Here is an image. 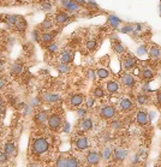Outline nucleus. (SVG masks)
<instances>
[{
    "label": "nucleus",
    "mask_w": 161,
    "mask_h": 167,
    "mask_svg": "<svg viewBox=\"0 0 161 167\" xmlns=\"http://www.w3.org/2000/svg\"><path fill=\"white\" fill-rule=\"evenodd\" d=\"M48 148H49V143L46 138H42V137L36 138V140H34L32 145V154L34 155H42L48 150Z\"/></svg>",
    "instance_id": "obj_1"
},
{
    "label": "nucleus",
    "mask_w": 161,
    "mask_h": 167,
    "mask_svg": "<svg viewBox=\"0 0 161 167\" xmlns=\"http://www.w3.org/2000/svg\"><path fill=\"white\" fill-rule=\"evenodd\" d=\"M100 115L102 119H106V120H109V119H113L116 117V108L114 106H111V105H106L101 108L100 111Z\"/></svg>",
    "instance_id": "obj_2"
},
{
    "label": "nucleus",
    "mask_w": 161,
    "mask_h": 167,
    "mask_svg": "<svg viewBox=\"0 0 161 167\" xmlns=\"http://www.w3.org/2000/svg\"><path fill=\"white\" fill-rule=\"evenodd\" d=\"M47 124H48V127L51 129V130H58L60 126H61V124H63V120H61V118L58 115V114H51V115H48V119H47Z\"/></svg>",
    "instance_id": "obj_3"
},
{
    "label": "nucleus",
    "mask_w": 161,
    "mask_h": 167,
    "mask_svg": "<svg viewBox=\"0 0 161 167\" xmlns=\"http://www.w3.org/2000/svg\"><path fill=\"white\" fill-rule=\"evenodd\" d=\"M100 159H101V155L99 153H96V152H89L87 154V162L90 166H96V165H99Z\"/></svg>",
    "instance_id": "obj_4"
},
{
    "label": "nucleus",
    "mask_w": 161,
    "mask_h": 167,
    "mask_svg": "<svg viewBox=\"0 0 161 167\" xmlns=\"http://www.w3.org/2000/svg\"><path fill=\"white\" fill-rule=\"evenodd\" d=\"M84 102V96L82 94H75L70 98V107L72 108H77L79 107L82 103Z\"/></svg>",
    "instance_id": "obj_5"
},
{
    "label": "nucleus",
    "mask_w": 161,
    "mask_h": 167,
    "mask_svg": "<svg viewBox=\"0 0 161 167\" xmlns=\"http://www.w3.org/2000/svg\"><path fill=\"white\" fill-rule=\"evenodd\" d=\"M119 107L120 110L124 112H129L133 110V102L130 100V99H121L119 102Z\"/></svg>",
    "instance_id": "obj_6"
},
{
    "label": "nucleus",
    "mask_w": 161,
    "mask_h": 167,
    "mask_svg": "<svg viewBox=\"0 0 161 167\" xmlns=\"http://www.w3.org/2000/svg\"><path fill=\"white\" fill-rule=\"evenodd\" d=\"M121 82H123V84L125 86V87H128V88H132L133 86H135V77L131 75V73H125V75H123V77H121Z\"/></svg>",
    "instance_id": "obj_7"
},
{
    "label": "nucleus",
    "mask_w": 161,
    "mask_h": 167,
    "mask_svg": "<svg viewBox=\"0 0 161 167\" xmlns=\"http://www.w3.org/2000/svg\"><path fill=\"white\" fill-rule=\"evenodd\" d=\"M123 66L125 67V70H131L136 66V59L132 56H128L124 58V61H123Z\"/></svg>",
    "instance_id": "obj_8"
},
{
    "label": "nucleus",
    "mask_w": 161,
    "mask_h": 167,
    "mask_svg": "<svg viewBox=\"0 0 161 167\" xmlns=\"http://www.w3.org/2000/svg\"><path fill=\"white\" fill-rule=\"evenodd\" d=\"M54 35H55V33H51V31H44V33H42L41 35H40V40L42 41L43 44H52L54 40Z\"/></svg>",
    "instance_id": "obj_9"
},
{
    "label": "nucleus",
    "mask_w": 161,
    "mask_h": 167,
    "mask_svg": "<svg viewBox=\"0 0 161 167\" xmlns=\"http://www.w3.org/2000/svg\"><path fill=\"white\" fill-rule=\"evenodd\" d=\"M79 126H81V129H82L83 131H90V130L94 127L93 119H90V118H84V119L81 122Z\"/></svg>",
    "instance_id": "obj_10"
},
{
    "label": "nucleus",
    "mask_w": 161,
    "mask_h": 167,
    "mask_svg": "<svg viewBox=\"0 0 161 167\" xmlns=\"http://www.w3.org/2000/svg\"><path fill=\"white\" fill-rule=\"evenodd\" d=\"M136 120H137V123H138L140 125H142V126L147 125V124H148V114H147L146 112L140 111L136 114Z\"/></svg>",
    "instance_id": "obj_11"
},
{
    "label": "nucleus",
    "mask_w": 161,
    "mask_h": 167,
    "mask_svg": "<svg viewBox=\"0 0 161 167\" xmlns=\"http://www.w3.org/2000/svg\"><path fill=\"white\" fill-rule=\"evenodd\" d=\"M76 147H77L78 150H86L87 148L89 147L87 137H79V138L76 141Z\"/></svg>",
    "instance_id": "obj_12"
},
{
    "label": "nucleus",
    "mask_w": 161,
    "mask_h": 167,
    "mask_svg": "<svg viewBox=\"0 0 161 167\" xmlns=\"http://www.w3.org/2000/svg\"><path fill=\"white\" fill-rule=\"evenodd\" d=\"M59 59H60V63L69 64V63L72 60V53H71L70 51H63L60 56H59Z\"/></svg>",
    "instance_id": "obj_13"
},
{
    "label": "nucleus",
    "mask_w": 161,
    "mask_h": 167,
    "mask_svg": "<svg viewBox=\"0 0 161 167\" xmlns=\"http://www.w3.org/2000/svg\"><path fill=\"white\" fill-rule=\"evenodd\" d=\"M54 21H55L57 24H64V23H66L69 21V16L65 12H59V13L55 15Z\"/></svg>",
    "instance_id": "obj_14"
},
{
    "label": "nucleus",
    "mask_w": 161,
    "mask_h": 167,
    "mask_svg": "<svg viewBox=\"0 0 161 167\" xmlns=\"http://www.w3.org/2000/svg\"><path fill=\"white\" fill-rule=\"evenodd\" d=\"M106 88L109 94H114V93H118L119 91V84L114 81H109L106 84Z\"/></svg>",
    "instance_id": "obj_15"
},
{
    "label": "nucleus",
    "mask_w": 161,
    "mask_h": 167,
    "mask_svg": "<svg viewBox=\"0 0 161 167\" xmlns=\"http://www.w3.org/2000/svg\"><path fill=\"white\" fill-rule=\"evenodd\" d=\"M5 153L9 156H15L16 155V145L13 142H7L5 144Z\"/></svg>",
    "instance_id": "obj_16"
},
{
    "label": "nucleus",
    "mask_w": 161,
    "mask_h": 167,
    "mask_svg": "<svg viewBox=\"0 0 161 167\" xmlns=\"http://www.w3.org/2000/svg\"><path fill=\"white\" fill-rule=\"evenodd\" d=\"M47 119H48V115L46 112H39L35 114V122L37 124H43V123H47Z\"/></svg>",
    "instance_id": "obj_17"
},
{
    "label": "nucleus",
    "mask_w": 161,
    "mask_h": 167,
    "mask_svg": "<svg viewBox=\"0 0 161 167\" xmlns=\"http://www.w3.org/2000/svg\"><path fill=\"white\" fill-rule=\"evenodd\" d=\"M64 6L69 11H76L78 10V4L75 2L74 0H64Z\"/></svg>",
    "instance_id": "obj_18"
},
{
    "label": "nucleus",
    "mask_w": 161,
    "mask_h": 167,
    "mask_svg": "<svg viewBox=\"0 0 161 167\" xmlns=\"http://www.w3.org/2000/svg\"><path fill=\"white\" fill-rule=\"evenodd\" d=\"M126 150H124V149H117L114 153H113V156H114V159H116V161H123L125 157H126Z\"/></svg>",
    "instance_id": "obj_19"
},
{
    "label": "nucleus",
    "mask_w": 161,
    "mask_h": 167,
    "mask_svg": "<svg viewBox=\"0 0 161 167\" xmlns=\"http://www.w3.org/2000/svg\"><path fill=\"white\" fill-rule=\"evenodd\" d=\"M22 71H23V65L19 64V63L13 64L12 67H11V73H12L13 76H18V75H21Z\"/></svg>",
    "instance_id": "obj_20"
},
{
    "label": "nucleus",
    "mask_w": 161,
    "mask_h": 167,
    "mask_svg": "<svg viewBox=\"0 0 161 167\" xmlns=\"http://www.w3.org/2000/svg\"><path fill=\"white\" fill-rule=\"evenodd\" d=\"M109 76V72L108 70L104 69V67H99L96 70V77L100 78V79H106V78Z\"/></svg>",
    "instance_id": "obj_21"
},
{
    "label": "nucleus",
    "mask_w": 161,
    "mask_h": 167,
    "mask_svg": "<svg viewBox=\"0 0 161 167\" xmlns=\"http://www.w3.org/2000/svg\"><path fill=\"white\" fill-rule=\"evenodd\" d=\"M149 56L150 58L153 59H158V58H160L161 56V51L159 47H156V46H153L150 49H149Z\"/></svg>",
    "instance_id": "obj_22"
},
{
    "label": "nucleus",
    "mask_w": 161,
    "mask_h": 167,
    "mask_svg": "<svg viewBox=\"0 0 161 167\" xmlns=\"http://www.w3.org/2000/svg\"><path fill=\"white\" fill-rule=\"evenodd\" d=\"M53 24L54 23L51 18H47V19H44V21L41 23L40 28H41V30H49V29L53 28Z\"/></svg>",
    "instance_id": "obj_23"
},
{
    "label": "nucleus",
    "mask_w": 161,
    "mask_h": 167,
    "mask_svg": "<svg viewBox=\"0 0 161 167\" xmlns=\"http://www.w3.org/2000/svg\"><path fill=\"white\" fill-rule=\"evenodd\" d=\"M153 77H154V73H153V71H151L150 69H148V67L143 69V71H142V78L144 81H150Z\"/></svg>",
    "instance_id": "obj_24"
},
{
    "label": "nucleus",
    "mask_w": 161,
    "mask_h": 167,
    "mask_svg": "<svg viewBox=\"0 0 161 167\" xmlns=\"http://www.w3.org/2000/svg\"><path fill=\"white\" fill-rule=\"evenodd\" d=\"M93 96L96 99H102L105 98V90L102 89V87H96L93 91Z\"/></svg>",
    "instance_id": "obj_25"
},
{
    "label": "nucleus",
    "mask_w": 161,
    "mask_h": 167,
    "mask_svg": "<svg viewBox=\"0 0 161 167\" xmlns=\"http://www.w3.org/2000/svg\"><path fill=\"white\" fill-rule=\"evenodd\" d=\"M18 21H19V17L16 16V15H7L6 16V22L9 23L10 25H16Z\"/></svg>",
    "instance_id": "obj_26"
},
{
    "label": "nucleus",
    "mask_w": 161,
    "mask_h": 167,
    "mask_svg": "<svg viewBox=\"0 0 161 167\" xmlns=\"http://www.w3.org/2000/svg\"><path fill=\"white\" fill-rule=\"evenodd\" d=\"M112 155H113V152H112V149H111L109 147H106V148L102 150V153H101V157L105 159V160H108Z\"/></svg>",
    "instance_id": "obj_27"
},
{
    "label": "nucleus",
    "mask_w": 161,
    "mask_h": 167,
    "mask_svg": "<svg viewBox=\"0 0 161 167\" xmlns=\"http://www.w3.org/2000/svg\"><path fill=\"white\" fill-rule=\"evenodd\" d=\"M15 27H16V29H17L18 31H22V30H24V29H25V27H27V22H25V19L19 17V21L17 22V24H16Z\"/></svg>",
    "instance_id": "obj_28"
},
{
    "label": "nucleus",
    "mask_w": 161,
    "mask_h": 167,
    "mask_svg": "<svg viewBox=\"0 0 161 167\" xmlns=\"http://www.w3.org/2000/svg\"><path fill=\"white\" fill-rule=\"evenodd\" d=\"M43 99L47 101V102H55V101L59 100V96L58 95H54V94H46L43 96Z\"/></svg>",
    "instance_id": "obj_29"
},
{
    "label": "nucleus",
    "mask_w": 161,
    "mask_h": 167,
    "mask_svg": "<svg viewBox=\"0 0 161 167\" xmlns=\"http://www.w3.org/2000/svg\"><path fill=\"white\" fill-rule=\"evenodd\" d=\"M96 46L97 44L95 40H88L86 44V47L88 48V51H94V49L96 48Z\"/></svg>",
    "instance_id": "obj_30"
},
{
    "label": "nucleus",
    "mask_w": 161,
    "mask_h": 167,
    "mask_svg": "<svg viewBox=\"0 0 161 167\" xmlns=\"http://www.w3.org/2000/svg\"><path fill=\"white\" fill-rule=\"evenodd\" d=\"M147 100H148V96H147V95H144V94H138V95H137V102H138L140 105L147 103Z\"/></svg>",
    "instance_id": "obj_31"
},
{
    "label": "nucleus",
    "mask_w": 161,
    "mask_h": 167,
    "mask_svg": "<svg viewBox=\"0 0 161 167\" xmlns=\"http://www.w3.org/2000/svg\"><path fill=\"white\" fill-rule=\"evenodd\" d=\"M7 159H9V155L5 153V150L4 152H0V165H4L7 161Z\"/></svg>",
    "instance_id": "obj_32"
},
{
    "label": "nucleus",
    "mask_w": 161,
    "mask_h": 167,
    "mask_svg": "<svg viewBox=\"0 0 161 167\" xmlns=\"http://www.w3.org/2000/svg\"><path fill=\"white\" fill-rule=\"evenodd\" d=\"M113 51L116 53H123L125 49H124V47L120 45V44H116V45H113Z\"/></svg>",
    "instance_id": "obj_33"
},
{
    "label": "nucleus",
    "mask_w": 161,
    "mask_h": 167,
    "mask_svg": "<svg viewBox=\"0 0 161 167\" xmlns=\"http://www.w3.org/2000/svg\"><path fill=\"white\" fill-rule=\"evenodd\" d=\"M121 125H123V123L119 122V120H113V122L111 123V126H112V129H114V130H118L121 127Z\"/></svg>",
    "instance_id": "obj_34"
},
{
    "label": "nucleus",
    "mask_w": 161,
    "mask_h": 167,
    "mask_svg": "<svg viewBox=\"0 0 161 167\" xmlns=\"http://www.w3.org/2000/svg\"><path fill=\"white\" fill-rule=\"evenodd\" d=\"M94 103H95V101H94L93 98H88V99L86 100L87 108H93V107H94Z\"/></svg>",
    "instance_id": "obj_35"
},
{
    "label": "nucleus",
    "mask_w": 161,
    "mask_h": 167,
    "mask_svg": "<svg viewBox=\"0 0 161 167\" xmlns=\"http://www.w3.org/2000/svg\"><path fill=\"white\" fill-rule=\"evenodd\" d=\"M58 69L61 71V72H67L70 69H69V66H67V64H64V63H60L59 65H58Z\"/></svg>",
    "instance_id": "obj_36"
},
{
    "label": "nucleus",
    "mask_w": 161,
    "mask_h": 167,
    "mask_svg": "<svg viewBox=\"0 0 161 167\" xmlns=\"http://www.w3.org/2000/svg\"><path fill=\"white\" fill-rule=\"evenodd\" d=\"M47 48H48L49 52L53 53V52H57V51H58V45H57V44H51V45L47 46Z\"/></svg>",
    "instance_id": "obj_37"
},
{
    "label": "nucleus",
    "mask_w": 161,
    "mask_h": 167,
    "mask_svg": "<svg viewBox=\"0 0 161 167\" xmlns=\"http://www.w3.org/2000/svg\"><path fill=\"white\" fill-rule=\"evenodd\" d=\"M87 77L89 78V79H94V78L96 77V72H94L93 70H89L87 72Z\"/></svg>",
    "instance_id": "obj_38"
},
{
    "label": "nucleus",
    "mask_w": 161,
    "mask_h": 167,
    "mask_svg": "<svg viewBox=\"0 0 161 167\" xmlns=\"http://www.w3.org/2000/svg\"><path fill=\"white\" fill-rule=\"evenodd\" d=\"M77 114H78L79 117H84V115H86V110H83V108L77 110Z\"/></svg>",
    "instance_id": "obj_39"
},
{
    "label": "nucleus",
    "mask_w": 161,
    "mask_h": 167,
    "mask_svg": "<svg viewBox=\"0 0 161 167\" xmlns=\"http://www.w3.org/2000/svg\"><path fill=\"white\" fill-rule=\"evenodd\" d=\"M156 101H158L159 105H161V90L156 93Z\"/></svg>",
    "instance_id": "obj_40"
},
{
    "label": "nucleus",
    "mask_w": 161,
    "mask_h": 167,
    "mask_svg": "<svg viewBox=\"0 0 161 167\" xmlns=\"http://www.w3.org/2000/svg\"><path fill=\"white\" fill-rule=\"evenodd\" d=\"M51 7H52V6H51L49 4H46V5H42V9H43V10H44V11H48V10H51Z\"/></svg>",
    "instance_id": "obj_41"
},
{
    "label": "nucleus",
    "mask_w": 161,
    "mask_h": 167,
    "mask_svg": "<svg viewBox=\"0 0 161 167\" xmlns=\"http://www.w3.org/2000/svg\"><path fill=\"white\" fill-rule=\"evenodd\" d=\"M4 87H5V81L0 77V89H2Z\"/></svg>",
    "instance_id": "obj_42"
},
{
    "label": "nucleus",
    "mask_w": 161,
    "mask_h": 167,
    "mask_svg": "<svg viewBox=\"0 0 161 167\" xmlns=\"http://www.w3.org/2000/svg\"><path fill=\"white\" fill-rule=\"evenodd\" d=\"M129 30L131 31V27H129ZM123 31H128V27H126V28H124V30H123Z\"/></svg>",
    "instance_id": "obj_43"
},
{
    "label": "nucleus",
    "mask_w": 161,
    "mask_h": 167,
    "mask_svg": "<svg viewBox=\"0 0 161 167\" xmlns=\"http://www.w3.org/2000/svg\"><path fill=\"white\" fill-rule=\"evenodd\" d=\"M1 69H2V60L0 59V70H1Z\"/></svg>",
    "instance_id": "obj_44"
}]
</instances>
